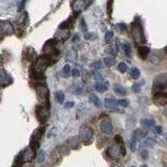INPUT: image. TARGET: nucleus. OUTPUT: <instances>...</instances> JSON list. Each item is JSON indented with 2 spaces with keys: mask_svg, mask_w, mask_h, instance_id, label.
Wrapping results in <instances>:
<instances>
[{
  "mask_svg": "<svg viewBox=\"0 0 167 167\" xmlns=\"http://www.w3.org/2000/svg\"><path fill=\"white\" fill-rule=\"evenodd\" d=\"M155 131L159 134V135H161V134H162V128H161V126H157V125H156Z\"/></svg>",
  "mask_w": 167,
  "mask_h": 167,
  "instance_id": "56",
  "label": "nucleus"
},
{
  "mask_svg": "<svg viewBox=\"0 0 167 167\" xmlns=\"http://www.w3.org/2000/svg\"><path fill=\"white\" fill-rule=\"evenodd\" d=\"M166 140H167V134H166Z\"/></svg>",
  "mask_w": 167,
  "mask_h": 167,
  "instance_id": "61",
  "label": "nucleus"
},
{
  "mask_svg": "<svg viewBox=\"0 0 167 167\" xmlns=\"http://www.w3.org/2000/svg\"><path fill=\"white\" fill-rule=\"evenodd\" d=\"M67 145L69 146L71 149H78L80 148V140L76 136H72V137H69L67 139Z\"/></svg>",
  "mask_w": 167,
  "mask_h": 167,
  "instance_id": "17",
  "label": "nucleus"
},
{
  "mask_svg": "<svg viewBox=\"0 0 167 167\" xmlns=\"http://www.w3.org/2000/svg\"><path fill=\"white\" fill-rule=\"evenodd\" d=\"M117 28L121 30V32H125L126 30V26H125V24H123V23H119V24H117Z\"/></svg>",
  "mask_w": 167,
  "mask_h": 167,
  "instance_id": "49",
  "label": "nucleus"
},
{
  "mask_svg": "<svg viewBox=\"0 0 167 167\" xmlns=\"http://www.w3.org/2000/svg\"><path fill=\"white\" fill-rule=\"evenodd\" d=\"M92 67L94 68V69H102V63L100 62V61H96V62H94L92 64Z\"/></svg>",
  "mask_w": 167,
  "mask_h": 167,
  "instance_id": "44",
  "label": "nucleus"
},
{
  "mask_svg": "<svg viewBox=\"0 0 167 167\" xmlns=\"http://www.w3.org/2000/svg\"><path fill=\"white\" fill-rule=\"evenodd\" d=\"M95 78V80H98V82H100V80H102V75L99 74L98 72H95L94 73V76H93Z\"/></svg>",
  "mask_w": 167,
  "mask_h": 167,
  "instance_id": "53",
  "label": "nucleus"
},
{
  "mask_svg": "<svg viewBox=\"0 0 167 167\" xmlns=\"http://www.w3.org/2000/svg\"><path fill=\"white\" fill-rule=\"evenodd\" d=\"M85 38L87 40H91V39H95L96 38V36L94 34H90V32H88V34H86L85 35Z\"/></svg>",
  "mask_w": 167,
  "mask_h": 167,
  "instance_id": "51",
  "label": "nucleus"
},
{
  "mask_svg": "<svg viewBox=\"0 0 167 167\" xmlns=\"http://www.w3.org/2000/svg\"><path fill=\"white\" fill-rule=\"evenodd\" d=\"M154 102L158 106H166L167 105V93L165 92H157L154 95Z\"/></svg>",
  "mask_w": 167,
  "mask_h": 167,
  "instance_id": "11",
  "label": "nucleus"
},
{
  "mask_svg": "<svg viewBox=\"0 0 167 167\" xmlns=\"http://www.w3.org/2000/svg\"><path fill=\"white\" fill-rule=\"evenodd\" d=\"M45 156H46V155H45V151L44 150H40L39 154H38V156H37L38 162H39V163H42V162H44Z\"/></svg>",
  "mask_w": 167,
  "mask_h": 167,
  "instance_id": "39",
  "label": "nucleus"
},
{
  "mask_svg": "<svg viewBox=\"0 0 167 167\" xmlns=\"http://www.w3.org/2000/svg\"><path fill=\"white\" fill-rule=\"evenodd\" d=\"M94 88H95L96 91L102 93V92H105V91L108 89V85H107V83H106V82H102V80H100V82H96L95 83Z\"/></svg>",
  "mask_w": 167,
  "mask_h": 167,
  "instance_id": "20",
  "label": "nucleus"
},
{
  "mask_svg": "<svg viewBox=\"0 0 167 167\" xmlns=\"http://www.w3.org/2000/svg\"><path fill=\"white\" fill-rule=\"evenodd\" d=\"M55 99H57V102H58L63 103V102H64V100H65V95H64V93H63L62 91H58V92L55 93Z\"/></svg>",
  "mask_w": 167,
  "mask_h": 167,
  "instance_id": "31",
  "label": "nucleus"
},
{
  "mask_svg": "<svg viewBox=\"0 0 167 167\" xmlns=\"http://www.w3.org/2000/svg\"><path fill=\"white\" fill-rule=\"evenodd\" d=\"M108 155L111 159H118L120 156H122V151H121V145L118 144H113L108 148Z\"/></svg>",
  "mask_w": 167,
  "mask_h": 167,
  "instance_id": "9",
  "label": "nucleus"
},
{
  "mask_svg": "<svg viewBox=\"0 0 167 167\" xmlns=\"http://www.w3.org/2000/svg\"><path fill=\"white\" fill-rule=\"evenodd\" d=\"M73 106H74V102H68L65 103V108H67V109L72 108Z\"/></svg>",
  "mask_w": 167,
  "mask_h": 167,
  "instance_id": "55",
  "label": "nucleus"
},
{
  "mask_svg": "<svg viewBox=\"0 0 167 167\" xmlns=\"http://www.w3.org/2000/svg\"><path fill=\"white\" fill-rule=\"evenodd\" d=\"M0 28H1V32L4 35H13L14 34V27L11 22L6 21V20H1L0 21Z\"/></svg>",
  "mask_w": 167,
  "mask_h": 167,
  "instance_id": "12",
  "label": "nucleus"
},
{
  "mask_svg": "<svg viewBox=\"0 0 167 167\" xmlns=\"http://www.w3.org/2000/svg\"><path fill=\"white\" fill-rule=\"evenodd\" d=\"M70 73H71V67H70L69 64L65 65L64 67H63V74H64V76H69Z\"/></svg>",
  "mask_w": 167,
  "mask_h": 167,
  "instance_id": "36",
  "label": "nucleus"
},
{
  "mask_svg": "<svg viewBox=\"0 0 167 167\" xmlns=\"http://www.w3.org/2000/svg\"><path fill=\"white\" fill-rule=\"evenodd\" d=\"M117 102H116L114 98H106L105 100V107L108 109L109 111H112V112H117L118 111V106Z\"/></svg>",
  "mask_w": 167,
  "mask_h": 167,
  "instance_id": "15",
  "label": "nucleus"
},
{
  "mask_svg": "<svg viewBox=\"0 0 167 167\" xmlns=\"http://www.w3.org/2000/svg\"><path fill=\"white\" fill-rule=\"evenodd\" d=\"M142 85H143L142 83H137V84H134V86H133V87H132V90H133L135 93H139V92H140L141 86H142Z\"/></svg>",
  "mask_w": 167,
  "mask_h": 167,
  "instance_id": "41",
  "label": "nucleus"
},
{
  "mask_svg": "<svg viewBox=\"0 0 167 167\" xmlns=\"http://www.w3.org/2000/svg\"><path fill=\"white\" fill-rule=\"evenodd\" d=\"M133 167H135V166H133Z\"/></svg>",
  "mask_w": 167,
  "mask_h": 167,
  "instance_id": "62",
  "label": "nucleus"
},
{
  "mask_svg": "<svg viewBox=\"0 0 167 167\" xmlns=\"http://www.w3.org/2000/svg\"><path fill=\"white\" fill-rule=\"evenodd\" d=\"M132 36L136 44H142L145 42V37L143 34V28L141 24L139 23V19L136 18V22H134L132 26Z\"/></svg>",
  "mask_w": 167,
  "mask_h": 167,
  "instance_id": "2",
  "label": "nucleus"
},
{
  "mask_svg": "<svg viewBox=\"0 0 167 167\" xmlns=\"http://www.w3.org/2000/svg\"><path fill=\"white\" fill-rule=\"evenodd\" d=\"M154 86L158 89L167 88V73H161L154 78Z\"/></svg>",
  "mask_w": 167,
  "mask_h": 167,
  "instance_id": "8",
  "label": "nucleus"
},
{
  "mask_svg": "<svg viewBox=\"0 0 167 167\" xmlns=\"http://www.w3.org/2000/svg\"><path fill=\"white\" fill-rule=\"evenodd\" d=\"M141 156H142V158H143V159H147V157H148V151H147V150H145V149H142V150H141Z\"/></svg>",
  "mask_w": 167,
  "mask_h": 167,
  "instance_id": "54",
  "label": "nucleus"
},
{
  "mask_svg": "<svg viewBox=\"0 0 167 167\" xmlns=\"http://www.w3.org/2000/svg\"><path fill=\"white\" fill-rule=\"evenodd\" d=\"M111 167H122V166H120V165H118V164H113Z\"/></svg>",
  "mask_w": 167,
  "mask_h": 167,
  "instance_id": "58",
  "label": "nucleus"
},
{
  "mask_svg": "<svg viewBox=\"0 0 167 167\" xmlns=\"http://www.w3.org/2000/svg\"><path fill=\"white\" fill-rule=\"evenodd\" d=\"M80 35H78V34H75L72 38V42L73 43H78V42H80Z\"/></svg>",
  "mask_w": 167,
  "mask_h": 167,
  "instance_id": "50",
  "label": "nucleus"
},
{
  "mask_svg": "<svg viewBox=\"0 0 167 167\" xmlns=\"http://www.w3.org/2000/svg\"><path fill=\"white\" fill-rule=\"evenodd\" d=\"M144 144H145L146 146H154L156 144V140L154 138H150V137H148V138H146L145 139V141H144Z\"/></svg>",
  "mask_w": 167,
  "mask_h": 167,
  "instance_id": "37",
  "label": "nucleus"
},
{
  "mask_svg": "<svg viewBox=\"0 0 167 167\" xmlns=\"http://www.w3.org/2000/svg\"><path fill=\"white\" fill-rule=\"evenodd\" d=\"M115 140H116V142H117L118 144H120V145H122V144H123V140H122V138H121L119 135L115 136Z\"/></svg>",
  "mask_w": 167,
  "mask_h": 167,
  "instance_id": "52",
  "label": "nucleus"
},
{
  "mask_svg": "<svg viewBox=\"0 0 167 167\" xmlns=\"http://www.w3.org/2000/svg\"><path fill=\"white\" fill-rule=\"evenodd\" d=\"M141 124L145 128H156V122L155 120L153 119H147V118H144V119H141Z\"/></svg>",
  "mask_w": 167,
  "mask_h": 167,
  "instance_id": "23",
  "label": "nucleus"
},
{
  "mask_svg": "<svg viewBox=\"0 0 167 167\" xmlns=\"http://www.w3.org/2000/svg\"><path fill=\"white\" fill-rule=\"evenodd\" d=\"M131 77L134 78V80H138L139 77H140V71L137 69V68H133V69L131 70Z\"/></svg>",
  "mask_w": 167,
  "mask_h": 167,
  "instance_id": "32",
  "label": "nucleus"
},
{
  "mask_svg": "<svg viewBox=\"0 0 167 167\" xmlns=\"http://www.w3.org/2000/svg\"><path fill=\"white\" fill-rule=\"evenodd\" d=\"M25 3H26V1H22L21 3L19 4V11H22V9H23V6H25Z\"/></svg>",
  "mask_w": 167,
  "mask_h": 167,
  "instance_id": "57",
  "label": "nucleus"
},
{
  "mask_svg": "<svg viewBox=\"0 0 167 167\" xmlns=\"http://www.w3.org/2000/svg\"><path fill=\"white\" fill-rule=\"evenodd\" d=\"M27 14L26 13H23V14L21 15V17H20V19H19V24L20 25H22V26H24L25 25V21L27 22Z\"/></svg>",
  "mask_w": 167,
  "mask_h": 167,
  "instance_id": "40",
  "label": "nucleus"
},
{
  "mask_svg": "<svg viewBox=\"0 0 167 167\" xmlns=\"http://www.w3.org/2000/svg\"><path fill=\"white\" fill-rule=\"evenodd\" d=\"M19 156L21 157V159L23 160L24 163H29V162H32L35 159V157H36V150H34L30 146H28V147L24 148L23 150L19 154Z\"/></svg>",
  "mask_w": 167,
  "mask_h": 167,
  "instance_id": "7",
  "label": "nucleus"
},
{
  "mask_svg": "<svg viewBox=\"0 0 167 167\" xmlns=\"http://www.w3.org/2000/svg\"><path fill=\"white\" fill-rule=\"evenodd\" d=\"M36 92H37V97L39 100L41 102H45L46 103V107L49 108V102H48V89L47 87L45 86V84L39 83L36 85Z\"/></svg>",
  "mask_w": 167,
  "mask_h": 167,
  "instance_id": "3",
  "label": "nucleus"
},
{
  "mask_svg": "<svg viewBox=\"0 0 167 167\" xmlns=\"http://www.w3.org/2000/svg\"><path fill=\"white\" fill-rule=\"evenodd\" d=\"M58 37H59L60 41H65L69 37V30L68 29H60L58 32Z\"/></svg>",
  "mask_w": 167,
  "mask_h": 167,
  "instance_id": "24",
  "label": "nucleus"
},
{
  "mask_svg": "<svg viewBox=\"0 0 167 167\" xmlns=\"http://www.w3.org/2000/svg\"><path fill=\"white\" fill-rule=\"evenodd\" d=\"M23 160L21 159V157H20L19 155L15 158V160L14 162H13V164H12V167H23Z\"/></svg>",
  "mask_w": 167,
  "mask_h": 167,
  "instance_id": "29",
  "label": "nucleus"
},
{
  "mask_svg": "<svg viewBox=\"0 0 167 167\" xmlns=\"http://www.w3.org/2000/svg\"><path fill=\"white\" fill-rule=\"evenodd\" d=\"M130 145H131V149H132V150L135 151L136 148H137V141H136L135 139L132 138V140H131V142H130Z\"/></svg>",
  "mask_w": 167,
  "mask_h": 167,
  "instance_id": "46",
  "label": "nucleus"
},
{
  "mask_svg": "<svg viewBox=\"0 0 167 167\" xmlns=\"http://www.w3.org/2000/svg\"><path fill=\"white\" fill-rule=\"evenodd\" d=\"M99 128L100 131L102 132L103 134H111L113 132V124H112V121L108 118H105V119L100 120L99 122Z\"/></svg>",
  "mask_w": 167,
  "mask_h": 167,
  "instance_id": "10",
  "label": "nucleus"
},
{
  "mask_svg": "<svg viewBox=\"0 0 167 167\" xmlns=\"http://www.w3.org/2000/svg\"><path fill=\"white\" fill-rule=\"evenodd\" d=\"M113 4H114L113 1H109L108 2V15H109L110 18H112V11H113L112 6H113Z\"/></svg>",
  "mask_w": 167,
  "mask_h": 167,
  "instance_id": "43",
  "label": "nucleus"
},
{
  "mask_svg": "<svg viewBox=\"0 0 167 167\" xmlns=\"http://www.w3.org/2000/svg\"><path fill=\"white\" fill-rule=\"evenodd\" d=\"M149 48L146 47V46H140L138 48V54H139V57L141 58L142 60H146L149 54Z\"/></svg>",
  "mask_w": 167,
  "mask_h": 167,
  "instance_id": "19",
  "label": "nucleus"
},
{
  "mask_svg": "<svg viewBox=\"0 0 167 167\" xmlns=\"http://www.w3.org/2000/svg\"><path fill=\"white\" fill-rule=\"evenodd\" d=\"M58 44V40L57 39H51L48 40V41L45 43L44 47H43V50H44V54H48V52H51L55 50V46Z\"/></svg>",
  "mask_w": 167,
  "mask_h": 167,
  "instance_id": "14",
  "label": "nucleus"
},
{
  "mask_svg": "<svg viewBox=\"0 0 167 167\" xmlns=\"http://www.w3.org/2000/svg\"><path fill=\"white\" fill-rule=\"evenodd\" d=\"M72 89H73V93H75V94H80V93L84 91V87L80 83H74L72 86Z\"/></svg>",
  "mask_w": 167,
  "mask_h": 167,
  "instance_id": "27",
  "label": "nucleus"
},
{
  "mask_svg": "<svg viewBox=\"0 0 167 167\" xmlns=\"http://www.w3.org/2000/svg\"><path fill=\"white\" fill-rule=\"evenodd\" d=\"M58 134H59L58 128H52L51 130L49 131V133H48V138H54L58 135Z\"/></svg>",
  "mask_w": 167,
  "mask_h": 167,
  "instance_id": "38",
  "label": "nucleus"
},
{
  "mask_svg": "<svg viewBox=\"0 0 167 167\" xmlns=\"http://www.w3.org/2000/svg\"><path fill=\"white\" fill-rule=\"evenodd\" d=\"M91 3H92L91 1H74L72 3V9L76 14H78L83 9H85L88 6H90Z\"/></svg>",
  "mask_w": 167,
  "mask_h": 167,
  "instance_id": "13",
  "label": "nucleus"
},
{
  "mask_svg": "<svg viewBox=\"0 0 167 167\" xmlns=\"http://www.w3.org/2000/svg\"><path fill=\"white\" fill-rule=\"evenodd\" d=\"M51 59L50 54H43L40 58L35 61V63L32 64V68H30V72L34 71V74L32 76L38 74H43V72L47 69V67H49V65H51Z\"/></svg>",
  "mask_w": 167,
  "mask_h": 167,
  "instance_id": "1",
  "label": "nucleus"
},
{
  "mask_svg": "<svg viewBox=\"0 0 167 167\" xmlns=\"http://www.w3.org/2000/svg\"><path fill=\"white\" fill-rule=\"evenodd\" d=\"M80 139L84 144H90L93 139V131L86 125H83L80 130Z\"/></svg>",
  "mask_w": 167,
  "mask_h": 167,
  "instance_id": "6",
  "label": "nucleus"
},
{
  "mask_svg": "<svg viewBox=\"0 0 167 167\" xmlns=\"http://www.w3.org/2000/svg\"><path fill=\"white\" fill-rule=\"evenodd\" d=\"M114 36V34H113V32H107V34H106V36H105V40H106V42L107 43H110L111 42V40H112V38Z\"/></svg>",
  "mask_w": 167,
  "mask_h": 167,
  "instance_id": "42",
  "label": "nucleus"
},
{
  "mask_svg": "<svg viewBox=\"0 0 167 167\" xmlns=\"http://www.w3.org/2000/svg\"><path fill=\"white\" fill-rule=\"evenodd\" d=\"M145 132L142 131L141 128H137V130H135L133 132V139H135L136 141H138V140H141L142 138L145 137Z\"/></svg>",
  "mask_w": 167,
  "mask_h": 167,
  "instance_id": "21",
  "label": "nucleus"
},
{
  "mask_svg": "<svg viewBox=\"0 0 167 167\" xmlns=\"http://www.w3.org/2000/svg\"><path fill=\"white\" fill-rule=\"evenodd\" d=\"M76 51H75L74 49H69L67 51V54H66V59H67L68 61H70V62H74L75 60H76Z\"/></svg>",
  "mask_w": 167,
  "mask_h": 167,
  "instance_id": "22",
  "label": "nucleus"
},
{
  "mask_svg": "<svg viewBox=\"0 0 167 167\" xmlns=\"http://www.w3.org/2000/svg\"><path fill=\"white\" fill-rule=\"evenodd\" d=\"M117 102H118V105H119L120 107H122V108H126V107L128 106V99H119Z\"/></svg>",
  "mask_w": 167,
  "mask_h": 167,
  "instance_id": "45",
  "label": "nucleus"
},
{
  "mask_svg": "<svg viewBox=\"0 0 167 167\" xmlns=\"http://www.w3.org/2000/svg\"><path fill=\"white\" fill-rule=\"evenodd\" d=\"M165 51H166V54H167V47H166V49H165Z\"/></svg>",
  "mask_w": 167,
  "mask_h": 167,
  "instance_id": "60",
  "label": "nucleus"
},
{
  "mask_svg": "<svg viewBox=\"0 0 167 167\" xmlns=\"http://www.w3.org/2000/svg\"><path fill=\"white\" fill-rule=\"evenodd\" d=\"M0 82L2 84V88H4L6 86L11 85L13 83V80L11 78V76L7 74L4 69H1V73H0Z\"/></svg>",
  "mask_w": 167,
  "mask_h": 167,
  "instance_id": "16",
  "label": "nucleus"
},
{
  "mask_svg": "<svg viewBox=\"0 0 167 167\" xmlns=\"http://www.w3.org/2000/svg\"><path fill=\"white\" fill-rule=\"evenodd\" d=\"M35 112H36V116L38 120L41 123H45L49 119V116H50L49 108L46 107V106H37Z\"/></svg>",
  "mask_w": 167,
  "mask_h": 167,
  "instance_id": "4",
  "label": "nucleus"
},
{
  "mask_svg": "<svg viewBox=\"0 0 167 167\" xmlns=\"http://www.w3.org/2000/svg\"><path fill=\"white\" fill-rule=\"evenodd\" d=\"M73 19H74V17L71 16L68 20H66L63 23H61L60 25V29H67L68 27H70L71 25L73 24Z\"/></svg>",
  "mask_w": 167,
  "mask_h": 167,
  "instance_id": "25",
  "label": "nucleus"
},
{
  "mask_svg": "<svg viewBox=\"0 0 167 167\" xmlns=\"http://www.w3.org/2000/svg\"><path fill=\"white\" fill-rule=\"evenodd\" d=\"M141 167H148V166H146V165H142V166H141Z\"/></svg>",
  "mask_w": 167,
  "mask_h": 167,
  "instance_id": "59",
  "label": "nucleus"
},
{
  "mask_svg": "<svg viewBox=\"0 0 167 167\" xmlns=\"http://www.w3.org/2000/svg\"><path fill=\"white\" fill-rule=\"evenodd\" d=\"M80 28H82L83 30H87V25H86V21H85V19L82 18L80 19Z\"/></svg>",
  "mask_w": 167,
  "mask_h": 167,
  "instance_id": "47",
  "label": "nucleus"
},
{
  "mask_svg": "<svg viewBox=\"0 0 167 167\" xmlns=\"http://www.w3.org/2000/svg\"><path fill=\"white\" fill-rule=\"evenodd\" d=\"M43 132H44V128H38L34 131L32 135V138H30V144L29 146L32 147L34 150H37L40 146V139H41Z\"/></svg>",
  "mask_w": 167,
  "mask_h": 167,
  "instance_id": "5",
  "label": "nucleus"
},
{
  "mask_svg": "<svg viewBox=\"0 0 167 167\" xmlns=\"http://www.w3.org/2000/svg\"><path fill=\"white\" fill-rule=\"evenodd\" d=\"M123 50H124V54L126 57H131V52H132V49H131V45L128 43H124L123 44Z\"/></svg>",
  "mask_w": 167,
  "mask_h": 167,
  "instance_id": "34",
  "label": "nucleus"
},
{
  "mask_svg": "<svg viewBox=\"0 0 167 167\" xmlns=\"http://www.w3.org/2000/svg\"><path fill=\"white\" fill-rule=\"evenodd\" d=\"M24 57L27 61L37 60L36 59V57H37L36 51H35V49H34V48H32V47H27L26 49H24Z\"/></svg>",
  "mask_w": 167,
  "mask_h": 167,
  "instance_id": "18",
  "label": "nucleus"
},
{
  "mask_svg": "<svg viewBox=\"0 0 167 167\" xmlns=\"http://www.w3.org/2000/svg\"><path fill=\"white\" fill-rule=\"evenodd\" d=\"M115 63H116V61L112 55H109V57L103 59V64L107 66V67H112L113 65H115Z\"/></svg>",
  "mask_w": 167,
  "mask_h": 167,
  "instance_id": "26",
  "label": "nucleus"
},
{
  "mask_svg": "<svg viewBox=\"0 0 167 167\" xmlns=\"http://www.w3.org/2000/svg\"><path fill=\"white\" fill-rule=\"evenodd\" d=\"M90 99H91V102H92L96 106V107H100V100L95 94H91L90 95Z\"/></svg>",
  "mask_w": 167,
  "mask_h": 167,
  "instance_id": "33",
  "label": "nucleus"
},
{
  "mask_svg": "<svg viewBox=\"0 0 167 167\" xmlns=\"http://www.w3.org/2000/svg\"><path fill=\"white\" fill-rule=\"evenodd\" d=\"M69 146H67V144L66 145H61L59 148V151H60V154L62 156H66V155H68L69 154Z\"/></svg>",
  "mask_w": 167,
  "mask_h": 167,
  "instance_id": "30",
  "label": "nucleus"
},
{
  "mask_svg": "<svg viewBox=\"0 0 167 167\" xmlns=\"http://www.w3.org/2000/svg\"><path fill=\"white\" fill-rule=\"evenodd\" d=\"M72 75H73V77H80V70H78L77 68H74V69L72 70Z\"/></svg>",
  "mask_w": 167,
  "mask_h": 167,
  "instance_id": "48",
  "label": "nucleus"
},
{
  "mask_svg": "<svg viewBox=\"0 0 167 167\" xmlns=\"http://www.w3.org/2000/svg\"><path fill=\"white\" fill-rule=\"evenodd\" d=\"M114 91H115L117 94H120V95H125V93H126L125 89L120 85V84H116V85L114 86Z\"/></svg>",
  "mask_w": 167,
  "mask_h": 167,
  "instance_id": "28",
  "label": "nucleus"
},
{
  "mask_svg": "<svg viewBox=\"0 0 167 167\" xmlns=\"http://www.w3.org/2000/svg\"><path fill=\"white\" fill-rule=\"evenodd\" d=\"M117 68L121 73H125L126 71H128V65H126L125 63H123V62L119 63L118 66H117Z\"/></svg>",
  "mask_w": 167,
  "mask_h": 167,
  "instance_id": "35",
  "label": "nucleus"
}]
</instances>
